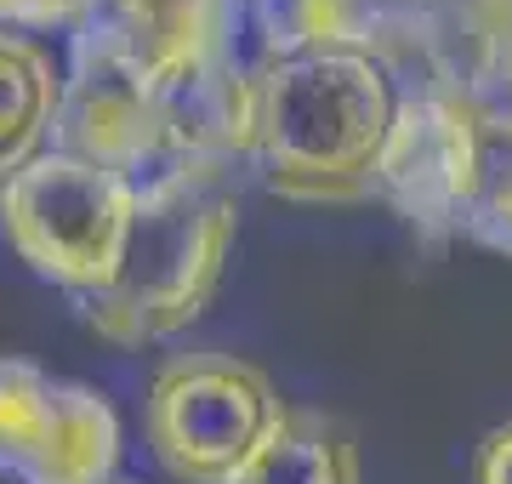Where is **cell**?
<instances>
[{
	"label": "cell",
	"mask_w": 512,
	"mask_h": 484,
	"mask_svg": "<svg viewBox=\"0 0 512 484\" xmlns=\"http://www.w3.org/2000/svg\"><path fill=\"white\" fill-rule=\"evenodd\" d=\"M285 399L251 359L200 348L154 371L143 405L148 445L160 467L183 484H234L279 428Z\"/></svg>",
	"instance_id": "cell-4"
},
{
	"label": "cell",
	"mask_w": 512,
	"mask_h": 484,
	"mask_svg": "<svg viewBox=\"0 0 512 484\" xmlns=\"http://www.w3.org/2000/svg\"><path fill=\"white\" fill-rule=\"evenodd\" d=\"M137 211L126 171L69 149L35 154L18 177L0 183V234L40 280L63 285L74 302L103 291L120 268Z\"/></svg>",
	"instance_id": "cell-3"
},
{
	"label": "cell",
	"mask_w": 512,
	"mask_h": 484,
	"mask_svg": "<svg viewBox=\"0 0 512 484\" xmlns=\"http://www.w3.org/2000/svg\"><path fill=\"white\" fill-rule=\"evenodd\" d=\"M478 183V120L450 92H404L393 137L376 166V200H387L427 240L467 234Z\"/></svg>",
	"instance_id": "cell-7"
},
{
	"label": "cell",
	"mask_w": 512,
	"mask_h": 484,
	"mask_svg": "<svg viewBox=\"0 0 512 484\" xmlns=\"http://www.w3.org/2000/svg\"><path fill=\"white\" fill-rule=\"evenodd\" d=\"M234 484H359V439L330 410L285 405L279 428Z\"/></svg>",
	"instance_id": "cell-9"
},
{
	"label": "cell",
	"mask_w": 512,
	"mask_h": 484,
	"mask_svg": "<svg viewBox=\"0 0 512 484\" xmlns=\"http://www.w3.org/2000/svg\"><path fill=\"white\" fill-rule=\"evenodd\" d=\"M473 484H512V422L484 433V445L473 456Z\"/></svg>",
	"instance_id": "cell-12"
},
{
	"label": "cell",
	"mask_w": 512,
	"mask_h": 484,
	"mask_svg": "<svg viewBox=\"0 0 512 484\" xmlns=\"http://www.w3.org/2000/svg\"><path fill=\"white\" fill-rule=\"evenodd\" d=\"M97 12V0H0V23L6 29H80Z\"/></svg>",
	"instance_id": "cell-11"
},
{
	"label": "cell",
	"mask_w": 512,
	"mask_h": 484,
	"mask_svg": "<svg viewBox=\"0 0 512 484\" xmlns=\"http://www.w3.org/2000/svg\"><path fill=\"white\" fill-rule=\"evenodd\" d=\"M478 120V183L467 211V240L512 257V120L473 114Z\"/></svg>",
	"instance_id": "cell-10"
},
{
	"label": "cell",
	"mask_w": 512,
	"mask_h": 484,
	"mask_svg": "<svg viewBox=\"0 0 512 484\" xmlns=\"http://www.w3.org/2000/svg\"><path fill=\"white\" fill-rule=\"evenodd\" d=\"M57 114H63V75L52 52L35 35L0 23V183L46 154V137H57Z\"/></svg>",
	"instance_id": "cell-8"
},
{
	"label": "cell",
	"mask_w": 512,
	"mask_h": 484,
	"mask_svg": "<svg viewBox=\"0 0 512 484\" xmlns=\"http://www.w3.org/2000/svg\"><path fill=\"white\" fill-rule=\"evenodd\" d=\"M120 467L114 405L29 359H0V479L103 484Z\"/></svg>",
	"instance_id": "cell-6"
},
{
	"label": "cell",
	"mask_w": 512,
	"mask_h": 484,
	"mask_svg": "<svg viewBox=\"0 0 512 484\" xmlns=\"http://www.w3.org/2000/svg\"><path fill=\"white\" fill-rule=\"evenodd\" d=\"M52 149L103 160V166L126 171L131 183H148L165 171L160 69L103 18H86L74 29Z\"/></svg>",
	"instance_id": "cell-5"
},
{
	"label": "cell",
	"mask_w": 512,
	"mask_h": 484,
	"mask_svg": "<svg viewBox=\"0 0 512 484\" xmlns=\"http://www.w3.org/2000/svg\"><path fill=\"white\" fill-rule=\"evenodd\" d=\"M103 484H137V479H120V473H114V479H103Z\"/></svg>",
	"instance_id": "cell-13"
},
{
	"label": "cell",
	"mask_w": 512,
	"mask_h": 484,
	"mask_svg": "<svg viewBox=\"0 0 512 484\" xmlns=\"http://www.w3.org/2000/svg\"><path fill=\"white\" fill-rule=\"evenodd\" d=\"M399 75L370 46H330L262 80L256 171L279 200H376V166L399 120Z\"/></svg>",
	"instance_id": "cell-1"
},
{
	"label": "cell",
	"mask_w": 512,
	"mask_h": 484,
	"mask_svg": "<svg viewBox=\"0 0 512 484\" xmlns=\"http://www.w3.org/2000/svg\"><path fill=\"white\" fill-rule=\"evenodd\" d=\"M239 194L217 166H171L137 183V211L114 280L80 297V319L109 348H148L211 308L234 251Z\"/></svg>",
	"instance_id": "cell-2"
}]
</instances>
